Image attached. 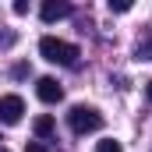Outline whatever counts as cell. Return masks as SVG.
Returning <instances> with one entry per match:
<instances>
[{
	"label": "cell",
	"instance_id": "8992f818",
	"mask_svg": "<svg viewBox=\"0 0 152 152\" xmlns=\"http://www.w3.org/2000/svg\"><path fill=\"white\" fill-rule=\"evenodd\" d=\"M32 131H36V138H50V134H53V117H50V113L36 117V124H32Z\"/></svg>",
	"mask_w": 152,
	"mask_h": 152
},
{
	"label": "cell",
	"instance_id": "9c48e42d",
	"mask_svg": "<svg viewBox=\"0 0 152 152\" xmlns=\"http://www.w3.org/2000/svg\"><path fill=\"white\" fill-rule=\"evenodd\" d=\"M138 60H152V39H145V42L138 46Z\"/></svg>",
	"mask_w": 152,
	"mask_h": 152
},
{
	"label": "cell",
	"instance_id": "ba28073f",
	"mask_svg": "<svg viewBox=\"0 0 152 152\" xmlns=\"http://www.w3.org/2000/svg\"><path fill=\"white\" fill-rule=\"evenodd\" d=\"M131 7H134L131 0H110V11H113V14H127Z\"/></svg>",
	"mask_w": 152,
	"mask_h": 152
},
{
	"label": "cell",
	"instance_id": "8fae6325",
	"mask_svg": "<svg viewBox=\"0 0 152 152\" xmlns=\"http://www.w3.org/2000/svg\"><path fill=\"white\" fill-rule=\"evenodd\" d=\"M14 14H28V0H14Z\"/></svg>",
	"mask_w": 152,
	"mask_h": 152
},
{
	"label": "cell",
	"instance_id": "7c38bea8",
	"mask_svg": "<svg viewBox=\"0 0 152 152\" xmlns=\"http://www.w3.org/2000/svg\"><path fill=\"white\" fill-rule=\"evenodd\" d=\"M25 152H46V149H42V142H28V149H25Z\"/></svg>",
	"mask_w": 152,
	"mask_h": 152
},
{
	"label": "cell",
	"instance_id": "7a4b0ae2",
	"mask_svg": "<svg viewBox=\"0 0 152 152\" xmlns=\"http://www.w3.org/2000/svg\"><path fill=\"white\" fill-rule=\"evenodd\" d=\"M67 124H71V131H75V134H92V131H99V127H103V113H99L96 106H71Z\"/></svg>",
	"mask_w": 152,
	"mask_h": 152
},
{
	"label": "cell",
	"instance_id": "30bf717a",
	"mask_svg": "<svg viewBox=\"0 0 152 152\" xmlns=\"http://www.w3.org/2000/svg\"><path fill=\"white\" fill-rule=\"evenodd\" d=\"M7 46H14V32H0V50H7Z\"/></svg>",
	"mask_w": 152,
	"mask_h": 152
},
{
	"label": "cell",
	"instance_id": "4fadbf2b",
	"mask_svg": "<svg viewBox=\"0 0 152 152\" xmlns=\"http://www.w3.org/2000/svg\"><path fill=\"white\" fill-rule=\"evenodd\" d=\"M149 99H152V81H149Z\"/></svg>",
	"mask_w": 152,
	"mask_h": 152
},
{
	"label": "cell",
	"instance_id": "52a82bcc",
	"mask_svg": "<svg viewBox=\"0 0 152 152\" xmlns=\"http://www.w3.org/2000/svg\"><path fill=\"white\" fill-rule=\"evenodd\" d=\"M96 152H124V145L117 138H103V142H96Z\"/></svg>",
	"mask_w": 152,
	"mask_h": 152
},
{
	"label": "cell",
	"instance_id": "3957f363",
	"mask_svg": "<svg viewBox=\"0 0 152 152\" xmlns=\"http://www.w3.org/2000/svg\"><path fill=\"white\" fill-rule=\"evenodd\" d=\"M21 117H25V99L21 96H14V92L0 96V124L14 127V124H21Z\"/></svg>",
	"mask_w": 152,
	"mask_h": 152
},
{
	"label": "cell",
	"instance_id": "5bb4252c",
	"mask_svg": "<svg viewBox=\"0 0 152 152\" xmlns=\"http://www.w3.org/2000/svg\"><path fill=\"white\" fill-rule=\"evenodd\" d=\"M0 152H7V149H0Z\"/></svg>",
	"mask_w": 152,
	"mask_h": 152
},
{
	"label": "cell",
	"instance_id": "277c9868",
	"mask_svg": "<svg viewBox=\"0 0 152 152\" xmlns=\"http://www.w3.org/2000/svg\"><path fill=\"white\" fill-rule=\"evenodd\" d=\"M67 14H71V4H64V0H42V7H39V18H42L46 25L67 18Z\"/></svg>",
	"mask_w": 152,
	"mask_h": 152
},
{
	"label": "cell",
	"instance_id": "5b68a950",
	"mask_svg": "<svg viewBox=\"0 0 152 152\" xmlns=\"http://www.w3.org/2000/svg\"><path fill=\"white\" fill-rule=\"evenodd\" d=\"M36 96L42 103H60V99H64V88H60L57 78H39L36 81Z\"/></svg>",
	"mask_w": 152,
	"mask_h": 152
},
{
	"label": "cell",
	"instance_id": "6da1fadb",
	"mask_svg": "<svg viewBox=\"0 0 152 152\" xmlns=\"http://www.w3.org/2000/svg\"><path fill=\"white\" fill-rule=\"evenodd\" d=\"M39 53H42V60L60 64V67H75L78 57H81V50H78L75 42H64V39H57V36H42L39 39Z\"/></svg>",
	"mask_w": 152,
	"mask_h": 152
}]
</instances>
